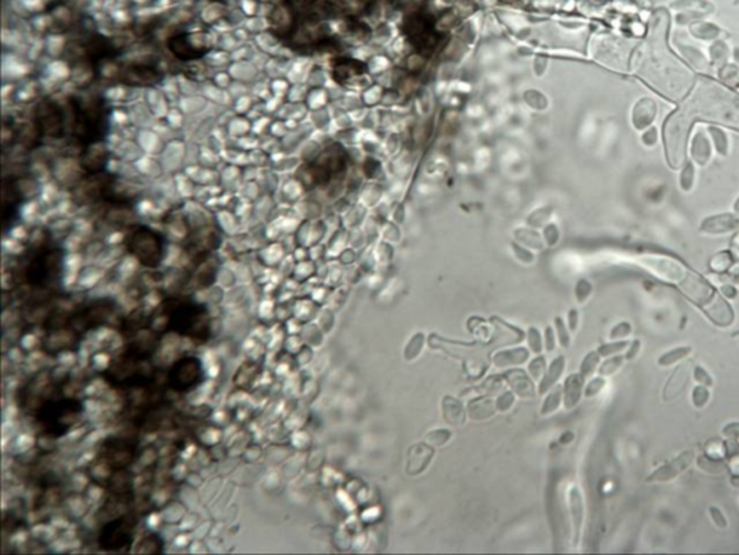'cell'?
<instances>
[{"instance_id": "cell-1", "label": "cell", "mask_w": 739, "mask_h": 555, "mask_svg": "<svg viewBox=\"0 0 739 555\" xmlns=\"http://www.w3.org/2000/svg\"><path fill=\"white\" fill-rule=\"evenodd\" d=\"M70 113L73 136L84 148L103 142L107 134V107L103 99L91 97V99H80L71 97Z\"/></svg>"}, {"instance_id": "cell-2", "label": "cell", "mask_w": 739, "mask_h": 555, "mask_svg": "<svg viewBox=\"0 0 739 555\" xmlns=\"http://www.w3.org/2000/svg\"><path fill=\"white\" fill-rule=\"evenodd\" d=\"M162 314L171 332L198 340L210 337V317L206 307L184 300L166 301Z\"/></svg>"}, {"instance_id": "cell-3", "label": "cell", "mask_w": 739, "mask_h": 555, "mask_svg": "<svg viewBox=\"0 0 739 555\" xmlns=\"http://www.w3.org/2000/svg\"><path fill=\"white\" fill-rule=\"evenodd\" d=\"M61 275L62 252L58 249H38L23 265V279L32 288L48 289L59 281Z\"/></svg>"}, {"instance_id": "cell-4", "label": "cell", "mask_w": 739, "mask_h": 555, "mask_svg": "<svg viewBox=\"0 0 739 555\" xmlns=\"http://www.w3.org/2000/svg\"><path fill=\"white\" fill-rule=\"evenodd\" d=\"M83 412L81 402L77 399H55L40 405L35 416L41 428L54 437H61L77 422Z\"/></svg>"}, {"instance_id": "cell-5", "label": "cell", "mask_w": 739, "mask_h": 555, "mask_svg": "<svg viewBox=\"0 0 739 555\" xmlns=\"http://www.w3.org/2000/svg\"><path fill=\"white\" fill-rule=\"evenodd\" d=\"M345 168V152L341 146L332 145L322 151L312 162L297 171V178L302 185L314 188L325 185L333 175L340 174Z\"/></svg>"}, {"instance_id": "cell-6", "label": "cell", "mask_w": 739, "mask_h": 555, "mask_svg": "<svg viewBox=\"0 0 739 555\" xmlns=\"http://www.w3.org/2000/svg\"><path fill=\"white\" fill-rule=\"evenodd\" d=\"M127 252L146 268H156L163 259V238L146 226H136L126 236Z\"/></svg>"}, {"instance_id": "cell-7", "label": "cell", "mask_w": 739, "mask_h": 555, "mask_svg": "<svg viewBox=\"0 0 739 555\" xmlns=\"http://www.w3.org/2000/svg\"><path fill=\"white\" fill-rule=\"evenodd\" d=\"M405 34L410 44L422 54L430 55L441 41V35L436 32L433 21L425 15H410L403 25Z\"/></svg>"}, {"instance_id": "cell-8", "label": "cell", "mask_w": 739, "mask_h": 555, "mask_svg": "<svg viewBox=\"0 0 739 555\" xmlns=\"http://www.w3.org/2000/svg\"><path fill=\"white\" fill-rule=\"evenodd\" d=\"M136 520L131 516H119L109 520L100 532L98 542L105 551H123L129 548L134 538Z\"/></svg>"}, {"instance_id": "cell-9", "label": "cell", "mask_w": 739, "mask_h": 555, "mask_svg": "<svg viewBox=\"0 0 739 555\" xmlns=\"http://www.w3.org/2000/svg\"><path fill=\"white\" fill-rule=\"evenodd\" d=\"M167 48L181 61H192L206 57L211 47L204 32H181L167 40Z\"/></svg>"}, {"instance_id": "cell-10", "label": "cell", "mask_w": 739, "mask_h": 555, "mask_svg": "<svg viewBox=\"0 0 739 555\" xmlns=\"http://www.w3.org/2000/svg\"><path fill=\"white\" fill-rule=\"evenodd\" d=\"M204 379V369L201 365L199 358L194 356H187L172 365L170 373H167V383L177 392H187L198 386Z\"/></svg>"}, {"instance_id": "cell-11", "label": "cell", "mask_w": 739, "mask_h": 555, "mask_svg": "<svg viewBox=\"0 0 739 555\" xmlns=\"http://www.w3.org/2000/svg\"><path fill=\"white\" fill-rule=\"evenodd\" d=\"M33 124L40 134L48 138L59 139L65 134V116L61 107L52 100H41L33 110Z\"/></svg>"}, {"instance_id": "cell-12", "label": "cell", "mask_w": 739, "mask_h": 555, "mask_svg": "<svg viewBox=\"0 0 739 555\" xmlns=\"http://www.w3.org/2000/svg\"><path fill=\"white\" fill-rule=\"evenodd\" d=\"M162 73L156 67H153L150 64L142 62H133L124 65L116 76V78L120 83L131 87L155 86L162 80Z\"/></svg>"}, {"instance_id": "cell-13", "label": "cell", "mask_w": 739, "mask_h": 555, "mask_svg": "<svg viewBox=\"0 0 739 555\" xmlns=\"http://www.w3.org/2000/svg\"><path fill=\"white\" fill-rule=\"evenodd\" d=\"M504 380L509 389H512L516 397L521 399H533L537 394V386L527 370L521 368H512L502 373Z\"/></svg>"}, {"instance_id": "cell-14", "label": "cell", "mask_w": 739, "mask_h": 555, "mask_svg": "<svg viewBox=\"0 0 739 555\" xmlns=\"http://www.w3.org/2000/svg\"><path fill=\"white\" fill-rule=\"evenodd\" d=\"M530 354H531V351L528 350V347H523V346L501 349L492 354L491 363L498 370L520 368L530 361Z\"/></svg>"}, {"instance_id": "cell-15", "label": "cell", "mask_w": 739, "mask_h": 555, "mask_svg": "<svg viewBox=\"0 0 739 555\" xmlns=\"http://www.w3.org/2000/svg\"><path fill=\"white\" fill-rule=\"evenodd\" d=\"M434 457V448L425 443H418L409 448L406 460V473L412 477L423 474Z\"/></svg>"}, {"instance_id": "cell-16", "label": "cell", "mask_w": 739, "mask_h": 555, "mask_svg": "<svg viewBox=\"0 0 739 555\" xmlns=\"http://www.w3.org/2000/svg\"><path fill=\"white\" fill-rule=\"evenodd\" d=\"M4 210H2V217H4V228L6 230L8 228V223L16 216V211L19 209V206L22 204L23 201V194L19 188V184L15 178H5L4 181Z\"/></svg>"}, {"instance_id": "cell-17", "label": "cell", "mask_w": 739, "mask_h": 555, "mask_svg": "<svg viewBox=\"0 0 739 555\" xmlns=\"http://www.w3.org/2000/svg\"><path fill=\"white\" fill-rule=\"evenodd\" d=\"M442 419L451 427H461L466 422V405L452 395H445L441 401Z\"/></svg>"}, {"instance_id": "cell-18", "label": "cell", "mask_w": 739, "mask_h": 555, "mask_svg": "<svg viewBox=\"0 0 739 555\" xmlns=\"http://www.w3.org/2000/svg\"><path fill=\"white\" fill-rule=\"evenodd\" d=\"M107 151L106 148L100 144H94L85 148L83 156H81V167L87 174H98L105 173V167L107 164Z\"/></svg>"}, {"instance_id": "cell-19", "label": "cell", "mask_w": 739, "mask_h": 555, "mask_svg": "<svg viewBox=\"0 0 739 555\" xmlns=\"http://www.w3.org/2000/svg\"><path fill=\"white\" fill-rule=\"evenodd\" d=\"M497 412L498 411H497L495 399L488 395H478L469 401L466 405L468 419L475 421V422L487 421V419L492 418Z\"/></svg>"}, {"instance_id": "cell-20", "label": "cell", "mask_w": 739, "mask_h": 555, "mask_svg": "<svg viewBox=\"0 0 739 555\" xmlns=\"http://www.w3.org/2000/svg\"><path fill=\"white\" fill-rule=\"evenodd\" d=\"M563 405L566 409L575 408L582 397L585 389V378L581 373L569 375L563 383Z\"/></svg>"}, {"instance_id": "cell-21", "label": "cell", "mask_w": 739, "mask_h": 555, "mask_svg": "<svg viewBox=\"0 0 739 555\" xmlns=\"http://www.w3.org/2000/svg\"><path fill=\"white\" fill-rule=\"evenodd\" d=\"M564 369H566L564 356L563 354L556 356L553 361L548 365V369H546L543 378L539 380V385H537V394L546 395L553 386H556L559 383L560 378L564 373Z\"/></svg>"}, {"instance_id": "cell-22", "label": "cell", "mask_w": 739, "mask_h": 555, "mask_svg": "<svg viewBox=\"0 0 739 555\" xmlns=\"http://www.w3.org/2000/svg\"><path fill=\"white\" fill-rule=\"evenodd\" d=\"M490 322L495 327V336L499 339V344L502 346L519 344L523 340H526V332L507 322L506 320H501L499 317H492Z\"/></svg>"}, {"instance_id": "cell-23", "label": "cell", "mask_w": 739, "mask_h": 555, "mask_svg": "<svg viewBox=\"0 0 739 555\" xmlns=\"http://www.w3.org/2000/svg\"><path fill=\"white\" fill-rule=\"evenodd\" d=\"M133 454L134 448L129 447V444L122 441H116L112 444L107 443L105 448V457L109 462L107 465H112L114 469L126 467L133 460Z\"/></svg>"}, {"instance_id": "cell-24", "label": "cell", "mask_w": 739, "mask_h": 555, "mask_svg": "<svg viewBox=\"0 0 739 555\" xmlns=\"http://www.w3.org/2000/svg\"><path fill=\"white\" fill-rule=\"evenodd\" d=\"M569 508H570V516H572V528H574V538L575 542H578L581 535V528L584 522V502L582 496L578 487H572L569 492Z\"/></svg>"}, {"instance_id": "cell-25", "label": "cell", "mask_w": 739, "mask_h": 555, "mask_svg": "<svg viewBox=\"0 0 739 555\" xmlns=\"http://www.w3.org/2000/svg\"><path fill=\"white\" fill-rule=\"evenodd\" d=\"M739 226V220L731 214H721L716 217L707 218L702 228L707 233H726Z\"/></svg>"}, {"instance_id": "cell-26", "label": "cell", "mask_w": 739, "mask_h": 555, "mask_svg": "<svg viewBox=\"0 0 739 555\" xmlns=\"http://www.w3.org/2000/svg\"><path fill=\"white\" fill-rule=\"evenodd\" d=\"M504 385H506V380H504L502 373L501 375H491L487 379L481 380L475 387H473L469 392H474L475 397H478V395L494 397V395H499L501 394V392L504 390Z\"/></svg>"}, {"instance_id": "cell-27", "label": "cell", "mask_w": 739, "mask_h": 555, "mask_svg": "<svg viewBox=\"0 0 739 555\" xmlns=\"http://www.w3.org/2000/svg\"><path fill=\"white\" fill-rule=\"evenodd\" d=\"M364 70H365L364 64H361L360 61L343 59L338 64H335L333 78L337 80L338 83H341V81H345V80H348L351 77H355V76L364 73Z\"/></svg>"}, {"instance_id": "cell-28", "label": "cell", "mask_w": 739, "mask_h": 555, "mask_svg": "<svg viewBox=\"0 0 739 555\" xmlns=\"http://www.w3.org/2000/svg\"><path fill=\"white\" fill-rule=\"evenodd\" d=\"M656 103L650 99H643L640 103L637 105V109H634V124L638 129L647 127L656 117Z\"/></svg>"}, {"instance_id": "cell-29", "label": "cell", "mask_w": 739, "mask_h": 555, "mask_svg": "<svg viewBox=\"0 0 739 555\" xmlns=\"http://www.w3.org/2000/svg\"><path fill=\"white\" fill-rule=\"evenodd\" d=\"M562 404H563V387L557 383L545 395V399H543L542 408H540V415L549 416V415L555 414L560 408Z\"/></svg>"}, {"instance_id": "cell-30", "label": "cell", "mask_w": 739, "mask_h": 555, "mask_svg": "<svg viewBox=\"0 0 739 555\" xmlns=\"http://www.w3.org/2000/svg\"><path fill=\"white\" fill-rule=\"evenodd\" d=\"M692 156L699 165H704L711 158V145L703 132H697L692 144Z\"/></svg>"}, {"instance_id": "cell-31", "label": "cell", "mask_w": 739, "mask_h": 555, "mask_svg": "<svg viewBox=\"0 0 739 555\" xmlns=\"http://www.w3.org/2000/svg\"><path fill=\"white\" fill-rule=\"evenodd\" d=\"M425 344H426V334L423 332L415 333L406 343L405 350H403V357H405V361L406 362L416 361V358L423 353Z\"/></svg>"}, {"instance_id": "cell-32", "label": "cell", "mask_w": 739, "mask_h": 555, "mask_svg": "<svg viewBox=\"0 0 739 555\" xmlns=\"http://www.w3.org/2000/svg\"><path fill=\"white\" fill-rule=\"evenodd\" d=\"M548 361H546V356L543 354H534L533 358H530V361L527 362V372L528 375L533 378L534 382H539L546 369H548Z\"/></svg>"}, {"instance_id": "cell-33", "label": "cell", "mask_w": 739, "mask_h": 555, "mask_svg": "<svg viewBox=\"0 0 739 555\" xmlns=\"http://www.w3.org/2000/svg\"><path fill=\"white\" fill-rule=\"evenodd\" d=\"M526 343L533 354H542L545 351L543 334L537 327H528L526 332Z\"/></svg>"}, {"instance_id": "cell-34", "label": "cell", "mask_w": 739, "mask_h": 555, "mask_svg": "<svg viewBox=\"0 0 739 555\" xmlns=\"http://www.w3.org/2000/svg\"><path fill=\"white\" fill-rule=\"evenodd\" d=\"M451 438H452V431L448 428H436V430L429 431L425 436V441L429 445H432L433 448H439V447L447 445L451 441Z\"/></svg>"}, {"instance_id": "cell-35", "label": "cell", "mask_w": 739, "mask_h": 555, "mask_svg": "<svg viewBox=\"0 0 739 555\" xmlns=\"http://www.w3.org/2000/svg\"><path fill=\"white\" fill-rule=\"evenodd\" d=\"M553 327H555V333H556L557 343L560 344V347L569 349L570 343H572V337H570V334L572 333H570L564 320L562 317H556L553 321Z\"/></svg>"}, {"instance_id": "cell-36", "label": "cell", "mask_w": 739, "mask_h": 555, "mask_svg": "<svg viewBox=\"0 0 739 555\" xmlns=\"http://www.w3.org/2000/svg\"><path fill=\"white\" fill-rule=\"evenodd\" d=\"M599 363H601V354L598 351H589L584 357V361L581 363V368H579V373L585 379L591 378L596 372V369L599 368Z\"/></svg>"}, {"instance_id": "cell-37", "label": "cell", "mask_w": 739, "mask_h": 555, "mask_svg": "<svg viewBox=\"0 0 739 555\" xmlns=\"http://www.w3.org/2000/svg\"><path fill=\"white\" fill-rule=\"evenodd\" d=\"M516 404V394L509 389V390H502L501 394L495 398V405H497V411L501 412V414H506L509 411H512V408L514 407Z\"/></svg>"}, {"instance_id": "cell-38", "label": "cell", "mask_w": 739, "mask_h": 555, "mask_svg": "<svg viewBox=\"0 0 739 555\" xmlns=\"http://www.w3.org/2000/svg\"><path fill=\"white\" fill-rule=\"evenodd\" d=\"M622 363V357L621 356H614V357H610L607 358L605 362H603L602 365H599L598 368V372L601 376H610L613 373H615L620 366Z\"/></svg>"}, {"instance_id": "cell-39", "label": "cell", "mask_w": 739, "mask_h": 555, "mask_svg": "<svg viewBox=\"0 0 739 555\" xmlns=\"http://www.w3.org/2000/svg\"><path fill=\"white\" fill-rule=\"evenodd\" d=\"M603 386H605V379H603V376H599V378H593L591 379L586 385H585V389H584V394L586 398H593L596 397L599 392L603 389Z\"/></svg>"}, {"instance_id": "cell-40", "label": "cell", "mask_w": 739, "mask_h": 555, "mask_svg": "<svg viewBox=\"0 0 739 555\" xmlns=\"http://www.w3.org/2000/svg\"><path fill=\"white\" fill-rule=\"evenodd\" d=\"M709 134L714 138V142H715V146H716L718 152L722 153V155H726V149H728L726 135L718 127H709Z\"/></svg>"}, {"instance_id": "cell-41", "label": "cell", "mask_w": 739, "mask_h": 555, "mask_svg": "<svg viewBox=\"0 0 739 555\" xmlns=\"http://www.w3.org/2000/svg\"><path fill=\"white\" fill-rule=\"evenodd\" d=\"M543 343H545V351L546 353H553L556 350V346L559 344L556 333H555V327H552V325H548V327L545 329Z\"/></svg>"}, {"instance_id": "cell-42", "label": "cell", "mask_w": 739, "mask_h": 555, "mask_svg": "<svg viewBox=\"0 0 739 555\" xmlns=\"http://www.w3.org/2000/svg\"><path fill=\"white\" fill-rule=\"evenodd\" d=\"M693 181H694V168L693 165L690 164H686L682 174H680V187L685 189V191H689L693 185Z\"/></svg>"}, {"instance_id": "cell-43", "label": "cell", "mask_w": 739, "mask_h": 555, "mask_svg": "<svg viewBox=\"0 0 739 555\" xmlns=\"http://www.w3.org/2000/svg\"><path fill=\"white\" fill-rule=\"evenodd\" d=\"M627 346H628V343H625V341H620V343L617 341V343H613V344H603V346H601L598 349V353L601 356H603V357H610V356L624 350Z\"/></svg>"}, {"instance_id": "cell-44", "label": "cell", "mask_w": 739, "mask_h": 555, "mask_svg": "<svg viewBox=\"0 0 739 555\" xmlns=\"http://www.w3.org/2000/svg\"><path fill=\"white\" fill-rule=\"evenodd\" d=\"M566 324H567V327H569L570 333H575V332L578 330V325H579V312H578L577 310H569Z\"/></svg>"}, {"instance_id": "cell-45", "label": "cell", "mask_w": 739, "mask_h": 555, "mask_svg": "<svg viewBox=\"0 0 739 555\" xmlns=\"http://www.w3.org/2000/svg\"><path fill=\"white\" fill-rule=\"evenodd\" d=\"M591 293V285H588L586 282H581L577 288V298L579 303H585V300L588 298V296Z\"/></svg>"}, {"instance_id": "cell-46", "label": "cell", "mask_w": 739, "mask_h": 555, "mask_svg": "<svg viewBox=\"0 0 739 555\" xmlns=\"http://www.w3.org/2000/svg\"><path fill=\"white\" fill-rule=\"evenodd\" d=\"M625 325H627L625 322H622V324H618V325H617V327H615V329H614V330L611 332V339H613V340H614V339H618V337H622V336H627V334L629 333V327H627V329L624 330V327H625Z\"/></svg>"}, {"instance_id": "cell-47", "label": "cell", "mask_w": 739, "mask_h": 555, "mask_svg": "<svg viewBox=\"0 0 739 555\" xmlns=\"http://www.w3.org/2000/svg\"><path fill=\"white\" fill-rule=\"evenodd\" d=\"M656 139H657V130H656V127L649 129V130H647V134H644V136H643V142H644L646 145H649V146H650V145H654V144H656Z\"/></svg>"}, {"instance_id": "cell-48", "label": "cell", "mask_w": 739, "mask_h": 555, "mask_svg": "<svg viewBox=\"0 0 739 555\" xmlns=\"http://www.w3.org/2000/svg\"><path fill=\"white\" fill-rule=\"evenodd\" d=\"M735 211L739 214V199H738L736 203H735Z\"/></svg>"}, {"instance_id": "cell-49", "label": "cell", "mask_w": 739, "mask_h": 555, "mask_svg": "<svg viewBox=\"0 0 739 555\" xmlns=\"http://www.w3.org/2000/svg\"><path fill=\"white\" fill-rule=\"evenodd\" d=\"M502 2H514V0H502Z\"/></svg>"}, {"instance_id": "cell-50", "label": "cell", "mask_w": 739, "mask_h": 555, "mask_svg": "<svg viewBox=\"0 0 739 555\" xmlns=\"http://www.w3.org/2000/svg\"><path fill=\"white\" fill-rule=\"evenodd\" d=\"M214 2H225V0H214Z\"/></svg>"}]
</instances>
